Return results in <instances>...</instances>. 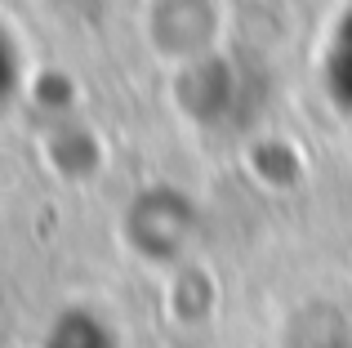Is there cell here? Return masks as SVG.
<instances>
[{"instance_id":"cell-2","label":"cell","mask_w":352,"mask_h":348,"mask_svg":"<svg viewBox=\"0 0 352 348\" xmlns=\"http://www.w3.org/2000/svg\"><path fill=\"white\" fill-rule=\"evenodd\" d=\"M197 224L201 215L188 192L170 188V183H152L125 206L120 237L147 263H179L188 254L192 237H197Z\"/></svg>"},{"instance_id":"cell-7","label":"cell","mask_w":352,"mask_h":348,"mask_svg":"<svg viewBox=\"0 0 352 348\" xmlns=\"http://www.w3.org/2000/svg\"><path fill=\"white\" fill-rule=\"evenodd\" d=\"M285 348H352L348 322L326 304L299 308L294 322L285 326Z\"/></svg>"},{"instance_id":"cell-5","label":"cell","mask_w":352,"mask_h":348,"mask_svg":"<svg viewBox=\"0 0 352 348\" xmlns=\"http://www.w3.org/2000/svg\"><path fill=\"white\" fill-rule=\"evenodd\" d=\"M41 348H120L116 331L103 313L76 304V308H63L41 335Z\"/></svg>"},{"instance_id":"cell-9","label":"cell","mask_w":352,"mask_h":348,"mask_svg":"<svg viewBox=\"0 0 352 348\" xmlns=\"http://www.w3.org/2000/svg\"><path fill=\"white\" fill-rule=\"evenodd\" d=\"M72 98H76V89H72V80H63L58 72H45V76L36 80V103L50 107V112H63V107H72Z\"/></svg>"},{"instance_id":"cell-3","label":"cell","mask_w":352,"mask_h":348,"mask_svg":"<svg viewBox=\"0 0 352 348\" xmlns=\"http://www.w3.org/2000/svg\"><path fill=\"white\" fill-rule=\"evenodd\" d=\"M219 5L214 0H152L147 9V41L174 63H192L214 50Z\"/></svg>"},{"instance_id":"cell-1","label":"cell","mask_w":352,"mask_h":348,"mask_svg":"<svg viewBox=\"0 0 352 348\" xmlns=\"http://www.w3.org/2000/svg\"><path fill=\"white\" fill-rule=\"evenodd\" d=\"M174 98H179V112L197 121L201 130H228V125H241L250 116L254 76L236 58L210 50L192 63H179Z\"/></svg>"},{"instance_id":"cell-6","label":"cell","mask_w":352,"mask_h":348,"mask_svg":"<svg viewBox=\"0 0 352 348\" xmlns=\"http://www.w3.org/2000/svg\"><path fill=\"white\" fill-rule=\"evenodd\" d=\"M321 85L335 98L339 112L352 116V5L339 14V23L330 27L326 50H321Z\"/></svg>"},{"instance_id":"cell-4","label":"cell","mask_w":352,"mask_h":348,"mask_svg":"<svg viewBox=\"0 0 352 348\" xmlns=\"http://www.w3.org/2000/svg\"><path fill=\"white\" fill-rule=\"evenodd\" d=\"M45 161L72 183H85L103 170V139L89 125H80L76 116H63L45 134Z\"/></svg>"},{"instance_id":"cell-8","label":"cell","mask_w":352,"mask_h":348,"mask_svg":"<svg viewBox=\"0 0 352 348\" xmlns=\"http://www.w3.org/2000/svg\"><path fill=\"white\" fill-rule=\"evenodd\" d=\"M18 94H23V58H18L14 36L0 27V112H9Z\"/></svg>"}]
</instances>
